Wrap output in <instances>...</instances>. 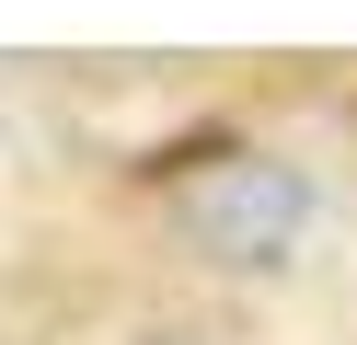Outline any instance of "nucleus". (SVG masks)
Returning <instances> with one entry per match:
<instances>
[{"mask_svg": "<svg viewBox=\"0 0 357 345\" xmlns=\"http://www.w3.org/2000/svg\"><path fill=\"white\" fill-rule=\"evenodd\" d=\"M173 219L208 265H277L311 219V173L277 150H208L185 184H173Z\"/></svg>", "mask_w": 357, "mask_h": 345, "instance_id": "obj_1", "label": "nucleus"}, {"mask_svg": "<svg viewBox=\"0 0 357 345\" xmlns=\"http://www.w3.org/2000/svg\"><path fill=\"white\" fill-rule=\"evenodd\" d=\"M150 345H231V334H150Z\"/></svg>", "mask_w": 357, "mask_h": 345, "instance_id": "obj_2", "label": "nucleus"}]
</instances>
